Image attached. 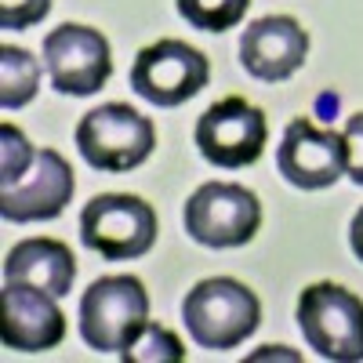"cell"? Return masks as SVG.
I'll return each mask as SVG.
<instances>
[{"label": "cell", "mask_w": 363, "mask_h": 363, "mask_svg": "<svg viewBox=\"0 0 363 363\" xmlns=\"http://www.w3.org/2000/svg\"><path fill=\"white\" fill-rule=\"evenodd\" d=\"M258 316L262 306L255 291L233 277L200 280L182 301V320L200 349H236L247 342V335H255Z\"/></svg>", "instance_id": "6da1fadb"}, {"label": "cell", "mask_w": 363, "mask_h": 363, "mask_svg": "<svg viewBox=\"0 0 363 363\" xmlns=\"http://www.w3.org/2000/svg\"><path fill=\"white\" fill-rule=\"evenodd\" d=\"M149 323V294L138 277H102L80 298V338L99 352H124Z\"/></svg>", "instance_id": "7a4b0ae2"}, {"label": "cell", "mask_w": 363, "mask_h": 363, "mask_svg": "<svg viewBox=\"0 0 363 363\" xmlns=\"http://www.w3.org/2000/svg\"><path fill=\"white\" fill-rule=\"evenodd\" d=\"M157 145V128L153 120L142 116L138 109L124 102H109L84 113L80 128H77V149L80 157L99 167V171H131L142 160H149Z\"/></svg>", "instance_id": "3957f363"}, {"label": "cell", "mask_w": 363, "mask_h": 363, "mask_svg": "<svg viewBox=\"0 0 363 363\" xmlns=\"http://www.w3.org/2000/svg\"><path fill=\"white\" fill-rule=\"evenodd\" d=\"M80 240L106 262L142 258L157 244V211L131 193H102L84 207Z\"/></svg>", "instance_id": "277c9868"}, {"label": "cell", "mask_w": 363, "mask_h": 363, "mask_svg": "<svg viewBox=\"0 0 363 363\" xmlns=\"http://www.w3.org/2000/svg\"><path fill=\"white\" fill-rule=\"evenodd\" d=\"M298 327L309 349L335 363L363 359V301L338 284H313L298 298Z\"/></svg>", "instance_id": "5b68a950"}, {"label": "cell", "mask_w": 363, "mask_h": 363, "mask_svg": "<svg viewBox=\"0 0 363 363\" xmlns=\"http://www.w3.org/2000/svg\"><path fill=\"white\" fill-rule=\"evenodd\" d=\"M211 80L207 55L189 48L186 40H157L138 51L131 66V87L135 95L153 106H182L196 91H203Z\"/></svg>", "instance_id": "8992f818"}, {"label": "cell", "mask_w": 363, "mask_h": 363, "mask_svg": "<svg viewBox=\"0 0 363 363\" xmlns=\"http://www.w3.org/2000/svg\"><path fill=\"white\" fill-rule=\"evenodd\" d=\"M262 203L233 182H207L186 203V233L203 247H240L258 233Z\"/></svg>", "instance_id": "52a82bcc"}, {"label": "cell", "mask_w": 363, "mask_h": 363, "mask_svg": "<svg viewBox=\"0 0 363 363\" xmlns=\"http://www.w3.org/2000/svg\"><path fill=\"white\" fill-rule=\"evenodd\" d=\"M265 138H269L265 113L236 95L207 106L203 116L196 120V149L207 164L225 171L255 164L265 149Z\"/></svg>", "instance_id": "ba28073f"}, {"label": "cell", "mask_w": 363, "mask_h": 363, "mask_svg": "<svg viewBox=\"0 0 363 363\" xmlns=\"http://www.w3.org/2000/svg\"><path fill=\"white\" fill-rule=\"evenodd\" d=\"M44 66L62 95H95L113 73L109 40L91 26L66 22L44 37Z\"/></svg>", "instance_id": "9c48e42d"}, {"label": "cell", "mask_w": 363, "mask_h": 363, "mask_svg": "<svg viewBox=\"0 0 363 363\" xmlns=\"http://www.w3.org/2000/svg\"><path fill=\"white\" fill-rule=\"evenodd\" d=\"M73 189H77V178L66 157L55 153V149H37L29 171L8 182V186H0V215L18 225L58 218L73 200Z\"/></svg>", "instance_id": "30bf717a"}, {"label": "cell", "mask_w": 363, "mask_h": 363, "mask_svg": "<svg viewBox=\"0 0 363 363\" xmlns=\"http://www.w3.org/2000/svg\"><path fill=\"white\" fill-rule=\"evenodd\" d=\"M0 335H4L8 349L44 352L66 338V316L58 309L55 294L33 284L4 280V291H0Z\"/></svg>", "instance_id": "8fae6325"}, {"label": "cell", "mask_w": 363, "mask_h": 363, "mask_svg": "<svg viewBox=\"0 0 363 363\" xmlns=\"http://www.w3.org/2000/svg\"><path fill=\"white\" fill-rule=\"evenodd\" d=\"M277 167L298 189H327L345 174V142L342 135L320 131L306 116H298L284 131Z\"/></svg>", "instance_id": "7c38bea8"}, {"label": "cell", "mask_w": 363, "mask_h": 363, "mask_svg": "<svg viewBox=\"0 0 363 363\" xmlns=\"http://www.w3.org/2000/svg\"><path fill=\"white\" fill-rule=\"evenodd\" d=\"M309 55V33L291 15H265L244 29L240 40V62L255 80L277 84L287 80L306 66Z\"/></svg>", "instance_id": "4fadbf2b"}, {"label": "cell", "mask_w": 363, "mask_h": 363, "mask_svg": "<svg viewBox=\"0 0 363 363\" xmlns=\"http://www.w3.org/2000/svg\"><path fill=\"white\" fill-rule=\"evenodd\" d=\"M73 277H77V258L58 240H22L4 258V280L33 284L55 298L73 291Z\"/></svg>", "instance_id": "5bb4252c"}, {"label": "cell", "mask_w": 363, "mask_h": 363, "mask_svg": "<svg viewBox=\"0 0 363 363\" xmlns=\"http://www.w3.org/2000/svg\"><path fill=\"white\" fill-rule=\"evenodd\" d=\"M40 87V62L26 48H0V106L22 109L37 99Z\"/></svg>", "instance_id": "9a60e30c"}, {"label": "cell", "mask_w": 363, "mask_h": 363, "mask_svg": "<svg viewBox=\"0 0 363 363\" xmlns=\"http://www.w3.org/2000/svg\"><path fill=\"white\" fill-rule=\"evenodd\" d=\"M247 4L251 0H178V15L193 29L222 33V29L240 26V18L247 15Z\"/></svg>", "instance_id": "2e32d148"}, {"label": "cell", "mask_w": 363, "mask_h": 363, "mask_svg": "<svg viewBox=\"0 0 363 363\" xmlns=\"http://www.w3.org/2000/svg\"><path fill=\"white\" fill-rule=\"evenodd\" d=\"M120 356H124L128 363H182V359H186V349H182L178 335H171L167 327L145 323L138 330V338Z\"/></svg>", "instance_id": "e0dca14e"}, {"label": "cell", "mask_w": 363, "mask_h": 363, "mask_svg": "<svg viewBox=\"0 0 363 363\" xmlns=\"http://www.w3.org/2000/svg\"><path fill=\"white\" fill-rule=\"evenodd\" d=\"M33 157H37V149L29 145V138L15 124L0 128V186L22 178L29 171V164H33Z\"/></svg>", "instance_id": "ac0fdd59"}, {"label": "cell", "mask_w": 363, "mask_h": 363, "mask_svg": "<svg viewBox=\"0 0 363 363\" xmlns=\"http://www.w3.org/2000/svg\"><path fill=\"white\" fill-rule=\"evenodd\" d=\"M51 0H0V26L4 29H29L44 22Z\"/></svg>", "instance_id": "d6986e66"}, {"label": "cell", "mask_w": 363, "mask_h": 363, "mask_svg": "<svg viewBox=\"0 0 363 363\" xmlns=\"http://www.w3.org/2000/svg\"><path fill=\"white\" fill-rule=\"evenodd\" d=\"M342 142H345V171L352 174L356 186H363V113L349 116Z\"/></svg>", "instance_id": "ffe728a7"}, {"label": "cell", "mask_w": 363, "mask_h": 363, "mask_svg": "<svg viewBox=\"0 0 363 363\" xmlns=\"http://www.w3.org/2000/svg\"><path fill=\"white\" fill-rule=\"evenodd\" d=\"M349 240H352V251H356V258L363 262V207L356 211V218H352V229H349Z\"/></svg>", "instance_id": "44dd1931"}]
</instances>
